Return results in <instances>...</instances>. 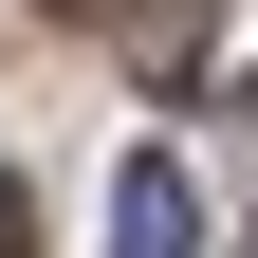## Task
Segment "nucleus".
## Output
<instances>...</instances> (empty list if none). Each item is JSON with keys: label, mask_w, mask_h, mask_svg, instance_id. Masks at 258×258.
<instances>
[{"label": "nucleus", "mask_w": 258, "mask_h": 258, "mask_svg": "<svg viewBox=\"0 0 258 258\" xmlns=\"http://www.w3.org/2000/svg\"><path fill=\"white\" fill-rule=\"evenodd\" d=\"M0 258H19V166H0Z\"/></svg>", "instance_id": "7ed1b4c3"}, {"label": "nucleus", "mask_w": 258, "mask_h": 258, "mask_svg": "<svg viewBox=\"0 0 258 258\" xmlns=\"http://www.w3.org/2000/svg\"><path fill=\"white\" fill-rule=\"evenodd\" d=\"M111 258H203V184H184L166 148H129V166H111Z\"/></svg>", "instance_id": "f257e3e1"}, {"label": "nucleus", "mask_w": 258, "mask_h": 258, "mask_svg": "<svg viewBox=\"0 0 258 258\" xmlns=\"http://www.w3.org/2000/svg\"><path fill=\"white\" fill-rule=\"evenodd\" d=\"M55 19H92V37L148 55V74H184V55H203V0H55Z\"/></svg>", "instance_id": "f03ea898"}, {"label": "nucleus", "mask_w": 258, "mask_h": 258, "mask_svg": "<svg viewBox=\"0 0 258 258\" xmlns=\"http://www.w3.org/2000/svg\"><path fill=\"white\" fill-rule=\"evenodd\" d=\"M240 129H258V74H240Z\"/></svg>", "instance_id": "20e7f679"}]
</instances>
